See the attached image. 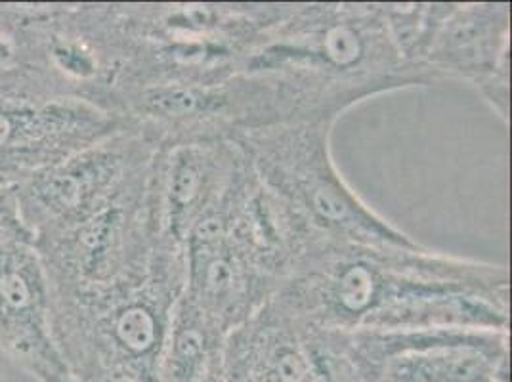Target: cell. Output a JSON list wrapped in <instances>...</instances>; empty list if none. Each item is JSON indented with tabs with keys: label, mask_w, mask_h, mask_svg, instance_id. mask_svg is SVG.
<instances>
[{
	"label": "cell",
	"mask_w": 512,
	"mask_h": 382,
	"mask_svg": "<svg viewBox=\"0 0 512 382\" xmlns=\"http://www.w3.org/2000/svg\"><path fill=\"white\" fill-rule=\"evenodd\" d=\"M274 298L300 321L344 333L427 327L511 333L509 270L423 243L369 247L318 239Z\"/></svg>",
	"instance_id": "obj_1"
},
{
	"label": "cell",
	"mask_w": 512,
	"mask_h": 382,
	"mask_svg": "<svg viewBox=\"0 0 512 382\" xmlns=\"http://www.w3.org/2000/svg\"><path fill=\"white\" fill-rule=\"evenodd\" d=\"M243 71L278 73L325 86L358 104L432 86L402 60L379 2H285Z\"/></svg>",
	"instance_id": "obj_2"
},
{
	"label": "cell",
	"mask_w": 512,
	"mask_h": 382,
	"mask_svg": "<svg viewBox=\"0 0 512 382\" xmlns=\"http://www.w3.org/2000/svg\"><path fill=\"white\" fill-rule=\"evenodd\" d=\"M184 285V247L165 241L150 270L134 281L94 293H50L52 335L67 371L157 382Z\"/></svg>",
	"instance_id": "obj_3"
},
{
	"label": "cell",
	"mask_w": 512,
	"mask_h": 382,
	"mask_svg": "<svg viewBox=\"0 0 512 382\" xmlns=\"http://www.w3.org/2000/svg\"><path fill=\"white\" fill-rule=\"evenodd\" d=\"M128 62L119 113L148 88L213 85L243 71L285 2H159L121 4ZM128 121V119H127Z\"/></svg>",
	"instance_id": "obj_4"
},
{
	"label": "cell",
	"mask_w": 512,
	"mask_h": 382,
	"mask_svg": "<svg viewBox=\"0 0 512 382\" xmlns=\"http://www.w3.org/2000/svg\"><path fill=\"white\" fill-rule=\"evenodd\" d=\"M333 128L331 121L297 123L245 132L232 142L245 153L258 180L321 239L369 247L417 245L344 180L331 151Z\"/></svg>",
	"instance_id": "obj_5"
},
{
	"label": "cell",
	"mask_w": 512,
	"mask_h": 382,
	"mask_svg": "<svg viewBox=\"0 0 512 382\" xmlns=\"http://www.w3.org/2000/svg\"><path fill=\"white\" fill-rule=\"evenodd\" d=\"M150 176L151 169L96 213L35 239L50 293L104 291L134 281L150 270L167 241L159 234L153 213Z\"/></svg>",
	"instance_id": "obj_6"
},
{
	"label": "cell",
	"mask_w": 512,
	"mask_h": 382,
	"mask_svg": "<svg viewBox=\"0 0 512 382\" xmlns=\"http://www.w3.org/2000/svg\"><path fill=\"white\" fill-rule=\"evenodd\" d=\"M132 125L83 100L56 92L25 65L0 67V180L20 186L33 172L60 163Z\"/></svg>",
	"instance_id": "obj_7"
},
{
	"label": "cell",
	"mask_w": 512,
	"mask_h": 382,
	"mask_svg": "<svg viewBox=\"0 0 512 382\" xmlns=\"http://www.w3.org/2000/svg\"><path fill=\"white\" fill-rule=\"evenodd\" d=\"M159 142L138 125L33 172L18 186L23 226L33 235L52 234L96 213L142 180Z\"/></svg>",
	"instance_id": "obj_8"
},
{
	"label": "cell",
	"mask_w": 512,
	"mask_h": 382,
	"mask_svg": "<svg viewBox=\"0 0 512 382\" xmlns=\"http://www.w3.org/2000/svg\"><path fill=\"white\" fill-rule=\"evenodd\" d=\"M348 354L358 382H511L509 331H354Z\"/></svg>",
	"instance_id": "obj_9"
},
{
	"label": "cell",
	"mask_w": 512,
	"mask_h": 382,
	"mask_svg": "<svg viewBox=\"0 0 512 382\" xmlns=\"http://www.w3.org/2000/svg\"><path fill=\"white\" fill-rule=\"evenodd\" d=\"M511 2H448L421 67L434 85L472 86L491 113L511 121Z\"/></svg>",
	"instance_id": "obj_10"
},
{
	"label": "cell",
	"mask_w": 512,
	"mask_h": 382,
	"mask_svg": "<svg viewBox=\"0 0 512 382\" xmlns=\"http://www.w3.org/2000/svg\"><path fill=\"white\" fill-rule=\"evenodd\" d=\"M247 169L245 153L232 140L161 144L150 176L151 203L161 237L184 247L193 230L226 205Z\"/></svg>",
	"instance_id": "obj_11"
},
{
	"label": "cell",
	"mask_w": 512,
	"mask_h": 382,
	"mask_svg": "<svg viewBox=\"0 0 512 382\" xmlns=\"http://www.w3.org/2000/svg\"><path fill=\"white\" fill-rule=\"evenodd\" d=\"M0 352L39 382L67 371L52 335L50 281L31 234L0 241Z\"/></svg>",
	"instance_id": "obj_12"
},
{
	"label": "cell",
	"mask_w": 512,
	"mask_h": 382,
	"mask_svg": "<svg viewBox=\"0 0 512 382\" xmlns=\"http://www.w3.org/2000/svg\"><path fill=\"white\" fill-rule=\"evenodd\" d=\"M184 295L230 333L276 295L278 283L234 245L220 211L203 220L184 243Z\"/></svg>",
	"instance_id": "obj_13"
},
{
	"label": "cell",
	"mask_w": 512,
	"mask_h": 382,
	"mask_svg": "<svg viewBox=\"0 0 512 382\" xmlns=\"http://www.w3.org/2000/svg\"><path fill=\"white\" fill-rule=\"evenodd\" d=\"M224 382H312L304 327L272 297L224 342Z\"/></svg>",
	"instance_id": "obj_14"
},
{
	"label": "cell",
	"mask_w": 512,
	"mask_h": 382,
	"mask_svg": "<svg viewBox=\"0 0 512 382\" xmlns=\"http://www.w3.org/2000/svg\"><path fill=\"white\" fill-rule=\"evenodd\" d=\"M226 331L182 293L161 352L157 382H207L222 377Z\"/></svg>",
	"instance_id": "obj_15"
},
{
	"label": "cell",
	"mask_w": 512,
	"mask_h": 382,
	"mask_svg": "<svg viewBox=\"0 0 512 382\" xmlns=\"http://www.w3.org/2000/svg\"><path fill=\"white\" fill-rule=\"evenodd\" d=\"M29 234L18 209V186L0 180V241L12 235Z\"/></svg>",
	"instance_id": "obj_16"
},
{
	"label": "cell",
	"mask_w": 512,
	"mask_h": 382,
	"mask_svg": "<svg viewBox=\"0 0 512 382\" xmlns=\"http://www.w3.org/2000/svg\"><path fill=\"white\" fill-rule=\"evenodd\" d=\"M44 382H127L115 377H104V375H75L71 371H64L52 379Z\"/></svg>",
	"instance_id": "obj_17"
},
{
	"label": "cell",
	"mask_w": 512,
	"mask_h": 382,
	"mask_svg": "<svg viewBox=\"0 0 512 382\" xmlns=\"http://www.w3.org/2000/svg\"><path fill=\"white\" fill-rule=\"evenodd\" d=\"M207 382H224V381H222V377H218V379H213V381H207Z\"/></svg>",
	"instance_id": "obj_18"
}]
</instances>
